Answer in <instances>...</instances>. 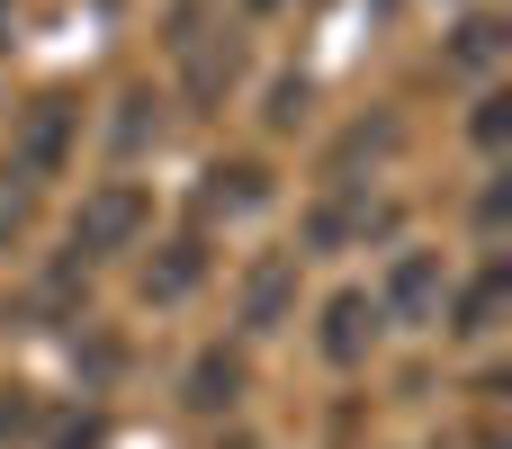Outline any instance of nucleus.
<instances>
[{
  "label": "nucleus",
  "instance_id": "4",
  "mask_svg": "<svg viewBox=\"0 0 512 449\" xmlns=\"http://www.w3.org/2000/svg\"><path fill=\"white\" fill-rule=\"evenodd\" d=\"M369 297H378L387 324H441V306H450V270H441V252H396L387 279H378Z\"/></svg>",
  "mask_w": 512,
  "mask_h": 449
},
{
  "label": "nucleus",
  "instance_id": "16",
  "mask_svg": "<svg viewBox=\"0 0 512 449\" xmlns=\"http://www.w3.org/2000/svg\"><path fill=\"white\" fill-rule=\"evenodd\" d=\"M18 225H27V180H18V189H0V234H18Z\"/></svg>",
  "mask_w": 512,
  "mask_h": 449
},
{
  "label": "nucleus",
  "instance_id": "13",
  "mask_svg": "<svg viewBox=\"0 0 512 449\" xmlns=\"http://www.w3.org/2000/svg\"><path fill=\"white\" fill-rule=\"evenodd\" d=\"M36 423H45L36 396H27V387H0V441H36Z\"/></svg>",
  "mask_w": 512,
  "mask_h": 449
},
{
  "label": "nucleus",
  "instance_id": "9",
  "mask_svg": "<svg viewBox=\"0 0 512 449\" xmlns=\"http://www.w3.org/2000/svg\"><path fill=\"white\" fill-rule=\"evenodd\" d=\"M198 279H207V243L198 234H171L144 261V306H180V297H198Z\"/></svg>",
  "mask_w": 512,
  "mask_h": 449
},
{
  "label": "nucleus",
  "instance_id": "8",
  "mask_svg": "<svg viewBox=\"0 0 512 449\" xmlns=\"http://www.w3.org/2000/svg\"><path fill=\"white\" fill-rule=\"evenodd\" d=\"M504 306H512V270L486 261V270L450 297V333H459V342H486V333H504Z\"/></svg>",
  "mask_w": 512,
  "mask_h": 449
},
{
  "label": "nucleus",
  "instance_id": "11",
  "mask_svg": "<svg viewBox=\"0 0 512 449\" xmlns=\"http://www.w3.org/2000/svg\"><path fill=\"white\" fill-rule=\"evenodd\" d=\"M495 54H504V18L495 9H468L459 36H450V72H495Z\"/></svg>",
  "mask_w": 512,
  "mask_h": 449
},
{
  "label": "nucleus",
  "instance_id": "2",
  "mask_svg": "<svg viewBox=\"0 0 512 449\" xmlns=\"http://www.w3.org/2000/svg\"><path fill=\"white\" fill-rule=\"evenodd\" d=\"M180 36H171V54H180V81H189V99L198 108H225V90L243 81V36L234 27H198V0H180V18H171Z\"/></svg>",
  "mask_w": 512,
  "mask_h": 449
},
{
  "label": "nucleus",
  "instance_id": "15",
  "mask_svg": "<svg viewBox=\"0 0 512 449\" xmlns=\"http://www.w3.org/2000/svg\"><path fill=\"white\" fill-rule=\"evenodd\" d=\"M297 117H306V81H279L270 90V126H297Z\"/></svg>",
  "mask_w": 512,
  "mask_h": 449
},
{
  "label": "nucleus",
  "instance_id": "1",
  "mask_svg": "<svg viewBox=\"0 0 512 449\" xmlns=\"http://www.w3.org/2000/svg\"><path fill=\"white\" fill-rule=\"evenodd\" d=\"M153 234V198L135 189V180H99L81 207H72V252L81 261H117V252H135Z\"/></svg>",
  "mask_w": 512,
  "mask_h": 449
},
{
  "label": "nucleus",
  "instance_id": "3",
  "mask_svg": "<svg viewBox=\"0 0 512 449\" xmlns=\"http://www.w3.org/2000/svg\"><path fill=\"white\" fill-rule=\"evenodd\" d=\"M72 135H81V108L54 90V99H36L27 117H18V144H9V171L36 189V180H54L63 162H72Z\"/></svg>",
  "mask_w": 512,
  "mask_h": 449
},
{
  "label": "nucleus",
  "instance_id": "10",
  "mask_svg": "<svg viewBox=\"0 0 512 449\" xmlns=\"http://www.w3.org/2000/svg\"><path fill=\"white\" fill-rule=\"evenodd\" d=\"M261 198H270V171L261 162H216L198 180V216H252Z\"/></svg>",
  "mask_w": 512,
  "mask_h": 449
},
{
  "label": "nucleus",
  "instance_id": "7",
  "mask_svg": "<svg viewBox=\"0 0 512 449\" xmlns=\"http://www.w3.org/2000/svg\"><path fill=\"white\" fill-rule=\"evenodd\" d=\"M243 387H252L243 351H225V342H216V351H198V360H189L180 405H189V414H234V405H243Z\"/></svg>",
  "mask_w": 512,
  "mask_h": 449
},
{
  "label": "nucleus",
  "instance_id": "5",
  "mask_svg": "<svg viewBox=\"0 0 512 449\" xmlns=\"http://www.w3.org/2000/svg\"><path fill=\"white\" fill-rule=\"evenodd\" d=\"M234 324H243L252 342H270L279 324H297V252H261V261L243 270V288H234Z\"/></svg>",
  "mask_w": 512,
  "mask_h": 449
},
{
  "label": "nucleus",
  "instance_id": "14",
  "mask_svg": "<svg viewBox=\"0 0 512 449\" xmlns=\"http://www.w3.org/2000/svg\"><path fill=\"white\" fill-rule=\"evenodd\" d=\"M504 108H512L504 90H486V99H477V117H468V135H477L486 153H495V144H504V135H512V117H504Z\"/></svg>",
  "mask_w": 512,
  "mask_h": 449
},
{
  "label": "nucleus",
  "instance_id": "12",
  "mask_svg": "<svg viewBox=\"0 0 512 449\" xmlns=\"http://www.w3.org/2000/svg\"><path fill=\"white\" fill-rule=\"evenodd\" d=\"M144 144H162V99L153 90H126L117 99V153H144Z\"/></svg>",
  "mask_w": 512,
  "mask_h": 449
},
{
  "label": "nucleus",
  "instance_id": "6",
  "mask_svg": "<svg viewBox=\"0 0 512 449\" xmlns=\"http://www.w3.org/2000/svg\"><path fill=\"white\" fill-rule=\"evenodd\" d=\"M378 333H387L378 297H369V288H342V297L324 306V333H315V351H324L333 369H360V360L378 351Z\"/></svg>",
  "mask_w": 512,
  "mask_h": 449
},
{
  "label": "nucleus",
  "instance_id": "17",
  "mask_svg": "<svg viewBox=\"0 0 512 449\" xmlns=\"http://www.w3.org/2000/svg\"><path fill=\"white\" fill-rule=\"evenodd\" d=\"M243 9H252V18H270V9H288V0H243Z\"/></svg>",
  "mask_w": 512,
  "mask_h": 449
}]
</instances>
